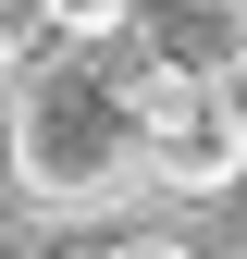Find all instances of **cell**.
<instances>
[{"label": "cell", "mask_w": 247, "mask_h": 259, "mask_svg": "<svg viewBox=\"0 0 247 259\" xmlns=\"http://www.w3.org/2000/svg\"><path fill=\"white\" fill-rule=\"evenodd\" d=\"M0 148H13L25 210H50V222L124 210L148 185V136H136V111H124V50H37V62H13V123H0Z\"/></svg>", "instance_id": "6da1fadb"}, {"label": "cell", "mask_w": 247, "mask_h": 259, "mask_svg": "<svg viewBox=\"0 0 247 259\" xmlns=\"http://www.w3.org/2000/svg\"><path fill=\"white\" fill-rule=\"evenodd\" d=\"M148 185H161V198H235L247 185V99L235 87H210L185 123L148 136Z\"/></svg>", "instance_id": "7a4b0ae2"}, {"label": "cell", "mask_w": 247, "mask_h": 259, "mask_svg": "<svg viewBox=\"0 0 247 259\" xmlns=\"http://www.w3.org/2000/svg\"><path fill=\"white\" fill-rule=\"evenodd\" d=\"M210 87H223V74H198L185 50H124V111H136V136H161V123H185V111L210 99Z\"/></svg>", "instance_id": "3957f363"}, {"label": "cell", "mask_w": 247, "mask_h": 259, "mask_svg": "<svg viewBox=\"0 0 247 259\" xmlns=\"http://www.w3.org/2000/svg\"><path fill=\"white\" fill-rule=\"evenodd\" d=\"M50 37H37V0H0V74H13V62H37Z\"/></svg>", "instance_id": "277c9868"}, {"label": "cell", "mask_w": 247, "mask_h": 259, "mask_svg": "<svg viewBox=\"0 0 247 259\" xmlns=\"http://www.w3.org/2000/svg\"><path fill=\"white\" fill-rule=\"evenodd\" d=\"M111 259H198V247H185V235H124Z\"/></svg>", "instance_id": "5b68a950"}, {"label": "cell", "mask_w": 247, "mask_h": 259, "mask_svg": "<svg viewBox=\"0 0 247 259\" xmlns=\"http://www.w3.org/2000/svg\"><path fill=\"white\" fill-rule=\"evenodd\" d=\"M223 87H235V99H247V50H235V62H223Z\"/></svg>", "instance_id": "8992f818"}, {"label": "cell", "mask_w": 247, "mask_h": 259, "mask_svg": "<svg viewBox=\"0 0 247 259\" xmlns=\"http://www.w3.org/2000/svg\"><path fill=\"white\" fill-rule=\"evenodd\" d=\"M62 259H111V247H62Z\"/></svg>", "instance_id": "52a82bcc"}, {"label": "cell", "mask_w": 247, "mask_h": 259, "mask_svg": "<svg viewBox=\"0 0 247 259\" xmlns=\"http://www.w3.org/2000/svg\"><path fill=\"white\" fill-rule=\"evenodd\" d=\"M223 13H247V0H223Z\"/></svg>", "instance_id": "ba28073f"}]
</instances>
